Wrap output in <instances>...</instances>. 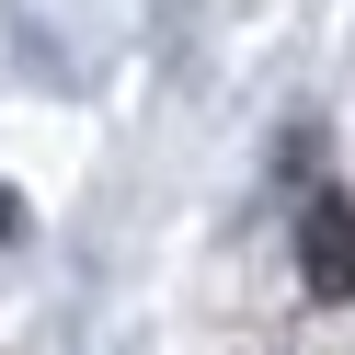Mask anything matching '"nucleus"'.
<instances>
[{
	"instance_id": "f03ea898",
	"label": "nucleus",
	"mask_w": 355,
	"mask_h": 355,
	"mask_svg": "<svg viewBox=\"0 0 355 355\" xmlns=\"http://www.w3.org/2000/svg\"><path fill=\"white\" fill-rule=\"evenodd\" d=\"M12 230H24V207H12V195H0V241H12Z\"/></svg>"
},
{
	"instance_id": "f257e3e1",
	"label": "nucleus",
	"mask_w": 355,
	"mask_h": 355,
	"mask_svg": "<svg viewBox=\"0 0 355 355\" xmlns=\"http://www.w3.org/2000/svg\"><path fill=\"white\" fill-rule=\"evenodd\" d=\"M298 275H309V298H355V195L298 207Z\"/></svg>"
}]
</instances>
